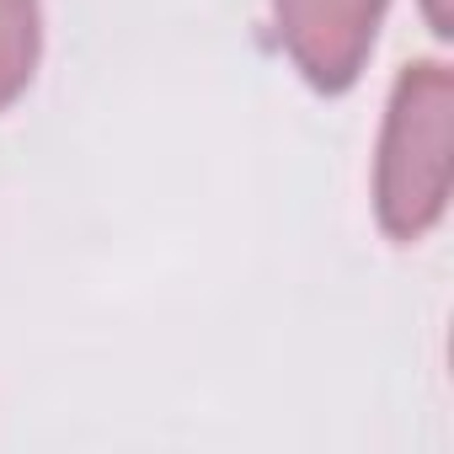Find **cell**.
I'll list each match as a JSON object with an SVG mask.
<instances>
[{"mask_svg":"<svg viewBox=\"0 0 454 454\" xmlns=\"http://www.w3.org/2000/svg\"><path fill=\"white\" fill-rule=\"evenodd\" d=\"M454 150V75L443 65H411L401 70L380 160H374V208L385 236L417 241L449 208V155Z\"/></svg>","mask_w":454,"mask_h":454,"instance_id":"1","label":"cell"},{"mask_svg":"<svg viewBox=\"0 0 454 454\" xmlns=\"http://www.w3.org/2000/svg\"><path fill=\"white\" fill-rule=\"evenodd\" d=\"M385 0H273L278 43L316 91H348L374 49Z\"/></svg>","mask_w":454,"mask_h":454,"instance_id":"2","label":"cell"},{"mask_svg":"<svg viewBox=\"0 0 454 454\" xmlns=\"http://www.w3.org/2000/svg\"><path fill=\"white\" fill-rule=\"evenodd\" d=\"M38 70V0H0V107H12Z\"/></svg>","mask_w":454,"mask_h":454,"instance_id":"3","label":"cell"},{"mask_svg":"<svg viewBox=\"0 0 454 454\" xmlns=\"http://www.w3.org/2000/svg\"><path fill=\"white\" fill-rule=\"evenodd\" d=\"M422 17H427V27H433L438 38H449V33H454V27H449V22H454V0H422Z\"/></svg>","mask_w":454,"mask_h":454,"instance_id":"4","label":"cell"}]
</instances>
